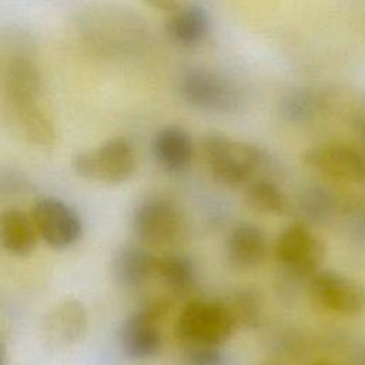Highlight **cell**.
<instances>
[{
    "instance_id": "6da1fadb",
    "label": "cell",
    "mask_w": 365,
    "mask_h": 365,
    "mask_svg": "<svg viewBox=\"0 0 365 365\" xmlns=\"http://www.w3.org/2000/svg\"><path fill=\"white\" fill-rule=\"evenodd\" d=\"M201 151L214 178L231 187L251 182L268 164L264 150L221 133L205 134L201 140Z\"/></svg>"
},
{
    "instance_id": "7a4b0ae2",
    "label": "cell",
    "mask_w": 365,
    "mask_h": 365,
    "mask_svg": "<svg viewBox=\"0 0 365 365\" xmlns=\"http://www.w3.org/2000/svg\"><path fill=\"white\" fill-rule=\"evenodd\" d=\"M235 327L224 302L197 299L188 302L180 312L175 334L188 345L218 346L232 336Z\"/></svg>"
},
{
    "instance_id": "3957f363",
    "label": "cell",
    "mask_w": 365,
    "mask_h": 365,
    "mask_svg": "<svg viewBox=\"0 0 365 365\" xmlns=\"http://www.w3.org/2000/svg\"><path fill=\"white\" fill-rule=\"evenodd\" d=\"M135 163L133 143L118 135L107 140L96 150L78 153L73 160V168L83 178L120 184L133 175Z\"/></svg>"
},
{
    "instance_id": "277c9868",
    "label": "cell",
    "mask_w": 365,
    "mask_h": 365,
    "mask_svg": "<svg viewBox=\"0 0 365 365\" xmlns=\"http://www.w3.org/2000/svg\"><path fill=\"white\" fill-rule=\"evenodd\" d=\"M133 228L138 240L147 245H173L185 237L187 218L174 201L151 197L137 205Z\"/></svg>"
},
{
    "instance_id": "5b68a950",
    "label": "cell",
    "mask_w": 365,
    "mask_h": 365,
    "mask_svg": "<svg viewBox=\"0 0 365 365\" xmlns=\"http://www.w3.org/2000/svg\"><path fill=\"white\" fill-rule=\"evenodd\" d=\"M180 94L190 106L220 113L235 111L241 104V94L237 87L207 68H188L180 78Z\"/></svg>"
},
{
    "instance_id": "8992f818",
    "label": "cell",
    "mask_w": 365,
    "mask_h": 365,
    "mask_svg": "<svg viewBox=\"0 0 365 365\" xmlns=\"http://www.w3.org/2000/svg\"><path fill=\"white\" fill-rule=\"evenodd\" d=\"M167 299H154L138 312L131 314L121 325L120 344L123 352L135 361L155 356L161 348L158 322L168 312Z\"/></svg>"
},
{
    "instance_id": "52a82bcc",
    "label": "cell",
    "mask_w": 365,
    "mask_h": 365,
    "mask_svg": "<svg viewBox=\"0 0 365 365\" xmlns=\"http://www.w3.org/2000/svg\"><path fill=\"white\" fill-rule=\"evenodd\" d=\"M277 261L298 278L309 279L319 271L325 257V248L304 224L287 227L274 245Z\"/></svg>"
},
{
    "instance_id": "ba28073f",
    "label": "cell",
    "mask_w": 365,
    "mask_h": 365,
    "mask_svg": "<svg viewBox=\"0 0 365 365\" xmlns=\"http://www.w3.org/2000/svg\"><path fill=\"white\" fill-rule=\"evenodd\" d=\"M30 215L37 234L53 248H67L83 234L80 215L60 198H40L33 205Z\"/></svg>"
},
{
    "instance_id": "9c48e42d",
    "label": "cell",
    "mask_w": 365,
    "mask_h": 365,
    "mask_svg": "<svg viewBox=\"0 0 365 365\" xmlns=\"http://www.w3.org/2000/svg\"><path fill=\"white\" fill-rule=\"evenodd\" d=\"M304 163L334 181L365 185V160L349 145L332 143L312 147L304 154Z\"/></svg>"
},
{
    "instance_id": "30bf717a",
    "label": "cell",
    "mask_w": 365,
    "mask_h": 365,
    "mask_svg": "<svg viewBox=\"0 0 365 365\" xmlns=\"http://www.w3.org/2000/svg\"><path fill=\"white\" fill-rule=\"evenodd\" d=\"M309 291L329 311L355 315L365 309V288L338 272L319 269L309 278Z\"/></svg>"
},
{
    "instance_id": "8fae6325",
    "label": "cell",
    "mask_w": 365,
    "mask_h": 365,
    "mask_svg": "<svg viewBox=\"0 0 365 365\" xmlns=\"http://www.w3.org/2000/svg\"><path fill=\"white\" fill-rule=\"evenodd\" d=\"M88 327L87 312L77 299L56 305L46 319V338L54 348H67L80 342Z\"/></svg>"
},
{
    "instance_id": "7c38bea8",
    "label": "cell",
    "mask_w": 365,
    "mask_h": 365,
    "mask_svg": "<svg viewBox=\"0 0 365 365\" xmlns=\"http://www.w3.org/2000/svg\"><path fill=\"white\" fill-rule=\"evenodd\" d=\"M41 76L38 68L24 57L10 61L4 76V98L9 108L38 104Z\"/></svg>"
},
{
    "instance_id": "4fadbf2b",
    "label": "cell",
    "mask_w": 365,
    "mask_h": 365,
    "mask_svg": "<svg viewBox=\"0 0 365 365\" xmlns=\"http://www.w3.org/2000/svg\"><path fill=\"white\" fill-rule=\"evenodd\" d=\"M157 163L170 173L184 171L192 160V143L185 130L177 125L160 128L153 138Z\"/></svg>"
},
{
    "instance_id": "5bb4252c",
    "label": "cell",
    "mask_w": 365,
    "mask_h": 365,
    "mask_svg": "<svg viewBox=\"0 0 365 365\" xmlns=\"http://www.w3.org/2000/svg\"><path fill=\"white\" fill-rule=\"evenodd\" d=\"M267 254V240L264 232L252 224L237 225L227 242V255L237 268H252L259 265Z\"/></svg>"
},
{
    "instance_id": "9a60e30c",
    "label": "cell",
    "mask_w": 365,
    "mask_h": 365,
    "mask_svg": "<svg viewBox=\"0 0 365 365\" xmlns=\"http://www.w3.org/2000/svg\"><path fill=\"white\" fill-rule=\"evenodd\" d=\"M157 255L143 247H124L114 257V277L125 287H140L157 277Z\"/></svg>"
},
{
    "instance_id": "2e32d148",
    "label": "cell",
    "mask_w": 365,
    "mask_h": 365,
    "mask_svg": "<svg viewBox=\"0 0 365 365\" xmlns=\"http://www.w3.org/2000/svg\"><path fill=\"white\" fill-rule=\"evenodd\" d=\"M37 235L31 215L20 208H7L0 212V244L9 252L30 254L36 247Z\"/></svg>"
},
{
    "instance_id": "e0dca14e",
    "label": "cell",
    "mask_w": 365,
    "mask_h": 365,
    "mask_svg": "<svg viewBox=\"0 0 365 365\" xmlns=\"http://www.w3.org/2000/svg\"><path fill=\"white\" fill-rule=\"evenodd\" d=\"M208 26V14L201 6L185 4L173 11L165 24V30L173 41L182 46H192L205 37Z\"/></svg>"
},
{
    "instance_id": "ac0fdd59",
    "label": "cell",
    "mask_w": 365,
    "mask_h": 365,
    "mask_svg": "<svg viewBox=\"0 0 365 365\" xmlns=\"http://www.w3.org/2000/svg\"><path fill=\"white\" fill-rule=\"evenodd\" d=\"M19 131L31 143L38 145H51L56 140V128L48 115L38 104L9 108Z\"/></svg>"
},
{
    "instance_id": "d6986e66",
    "label": "cell",
    "mask_w": 365,
    "mask_h": 365,
    "mask_svg": "<svg viewBox=\"0 0 365 365\" xmlns=\"http://www.w3.org/2000/svg\"><path fill=\"white\" fill-rule=\"evenodd\" d=\"M157 277H160L173 292L180 295L187 294L195 282L192 262L187 257L178 254L158 257Z\"/></svg>"
},
{
    "instance_id": "ffe728a7",
    "label": "cell",
    "mask_w": 365,
    "mask_h": 365,
    "mask_svg": "<svg viewBox=\"0 0 365 365\" xmlns=\"http://www.w3.org/2000/svg\"><path fill=\"white\" fill-rule=\"evenodd\" d=\"M247 201L254 210L272 215H284L291 210L288 195L268 180L251 181L247 190Z\"/></svg>"
},
{
    "instance_id": "44dd1931",
    "label": "cell",
    "mask_w": 365,
    "mask_h": 365,
    "mask_svg": "<svg viewBox=\"0 0 365 365\" xmlns=\"http://www.w3.org/2000/svg\"><path fill=\"white\" fill-rule=\"evenodd\" d=\"M234 321L235 325H242V327H257L261 317V304L257 295L250 291V289H241L235 291L228 302H224Z\"/></svg>"
},
{
    "instance_id": "7402d4cb",
    "label": "cell",
    "mask_w": 365,
    "mask_h": 365,
    "mask_svg": "<svg viewBox=\"0 0 365 365\" xmlns=\"http://www.w3.org/2000/svg\"><path fill=\"white\" fill-rule=\"evenodd\" d=\"M282 115L292 123H304L309 120L318 110V98L314 93L299 90L289 93L281 101Z\"/></svg>"
},
{
    "instance_id": "603a6c76",
    "label": "cell",
    "mask_w": 365,
    "mask_h": 365,
    "mask_svg": "<svg viewBox=\"0 0 365 365\" xmlns=\"http://www.w3.org/2000/svg\"><path fill=\"white\" fill-rule=\"evenodd\" d=\"M192 352L190 356L191 365H218L220 354L217 346H205V345H191Z\"/></svg>"
},
{
    "instance_id": "cb8c5ba5",
    "label": "cell",
    "mask_w": 365,
    "mask_h": 365,
    "mask_svg": "<svg viewBox=\"0 0 365 365\" xmlns=\"http://www.w3.org/2000/svg\"><path fill=\"white\" fill-rule=\"evenodd\" d=\"M143 1L153 9H157L161 11H171V13L181 9L187 3V0H143Z\"/></svg>"
},
{
    "instance_id": "d4e9b609",
    "label": "cell",
    "mask_w": 365,
    "mask_h": 365,
    "mask_svg": "<svg viewBox=\"0 0 365 365\" xmlns=\"http://www.w3.org/2000/svg\"><path fill=\"white\" fill-rule=\"evenodd\" d=\"M359 138H361V147H362L361 155L365 160V121L359 123Z\"/></svg>"
},
{
    "instance_id": "484cf974",
    "label": "cell",
    "mask_w": 365,
    "mask_h": 365,
    "mask_svg": "<svg viewBox=\"0 0 365 365\" xmlns=\"http://www.w3.org/2000/svg\"><path fill=\"white\" fill-rule=\"evenodd\" d=\"M7 362V349L4 342L0 339V365H6Z\"/></svg>"
},
{
    "instance_id": "4316f807",
    "label": "cell",
    "mask_w": 365,
    "mask_h": 365,
    "mask_svg": "<svg viewBox=\"0 0 365 365\" xmlns=\"http://www.w3.org/2000/svg\"><path fill=\"white\" fill-rule=\"evenodd\" d=\"M311 365H334V364H328V362H317V364H311Z\"/></svg>"
}]
</instances>
